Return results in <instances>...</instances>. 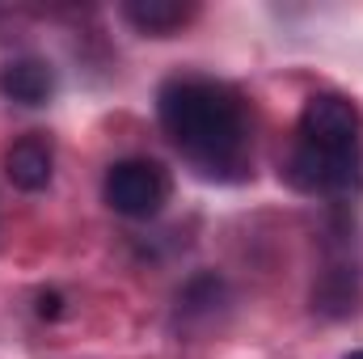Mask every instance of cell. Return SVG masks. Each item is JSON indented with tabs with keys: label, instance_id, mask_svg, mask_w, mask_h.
<instances>
[{
	"label": "cell",
	"instance_id": "1",
	"mask_svg": "<svg viewBox=\"0 0 363 359\" xmlns=\"http://www.w3.org/2000/svg\"><path fill=\"white\" fill-rule=\"evenodd\" d=\"M161 127L207 178H237L250 161V118L241 97L207 77H174L157 97Z\"/></svg>",
	"mask_w": 363,
	"mask_h": 359
},
{
	"label": "cell",
	"instance_id": "2",
	"mask_svg": "<svg viewBox=\"0 0 363 359\" xmlns=\"http://www.w3.org/2000/svg\"><path fill=\"white\" fill-rule=\"evenodd\" d=\"M287 182L304 194L347 199L363 182V123L359 110L338 93L308 97L296 144L287 157Z\"/></svg>",
	"mask_w": 363,
	"mask_h": 359
},
{
	"label": "cell",
	"instance_id": "3",
	"mask_svg": "<svg viewBox=\"0 0 363 359\" xmlns=\"http://www.w3.org/2000/svg\"><path fill=\"white\" fill-rule=\"evenodd\" d=\"M101 194L118 216L148 220L169 203V174L157 161H118V165H110Z\"/></svg>",
	"mask_w": 363,
	"mask_h": 359
},
{
	"label": "cell",
	"instance_id": "4",
	"mask_svg": "<svg viewBox=\"0 0 363 359\" xmlns=\"http://www.w3.org/2000/svg\"><path fill=\"white\" fill-rule=\"evenodd\" d=\"M55 89V77H51V64L38 60V55H21V60H9L0 68V93L17 106H43Z\"/></svg>",
	"mask_w": 363,
	"mask_h": 359
},
{
	"label": "cell",
	"instance_id": "5",
	"mask_svg": "<svg viewBox=\"0 0 363 359\" xmlns=\"http://www.w3.org/2000/svg\"><path fill=\"white\" fill-rule=\"evenodd\" d=\"M4 174H9V182L17 190H43L51 182V144L38 140V136L17 140L4 153Z\"/></svg>",
	"mask_w": 363,
	"mask_h": 359
},
{
	"label": "cell",
	"instance_id": "6",
	"mask_svg": "<svg viewBox=\"0 0 363 359\" xmlns=\"http://www.w3.org/2000/svg\"><path fill=\"white\" fill-rule=\"evenodd\" d=\"M313 309L325 313V317H347L359 309V275L347 263H334V267L321 270L317 287H313Z\"/></svg>",
	"mask_w": 363,
	"mask_h": 359
},
{
	"label": "cell",
	"instance_id": "7",
	"mask_svg": "<svg viewBox=\"0 0 363 359\" xmlns=\"http://www.w3.org/2000/svg\"><path fill=\"white\" fill-rule=\"evenodd\" d=\"M190 4H178V0H131L127 9H123V17L140 30V34H152V38H165V34H174L178 26L190 21Z\"/></svg>",
	"mask_w": 363,
	"mask_h": 359
},
{
	"label": "cell",
	"instance_id": "8",
	"mask_svg": "<svg viewBox=\"0 0 363 359\" xmlns=\"http://www.w3.org/2000/svg\"><path fill=\"white\" fill-rule=\"evenodd\" d=\"M224 279H216V275H199V279H190L186 287H182L178 296V313L186 321H194V317H216V309L224 304Z\"/></svg>",
	"mask_w": 363,
	"mask_h": 359
},
{
	"label": "cell",
	"instance_id": "9",
	"mask_svg": "<svg viewBox=\"0 0 363 359\" xmlns=\"http://www.w3.org/2000/svg\"><path fill=\"white\" fill-rule=\"evenodd\" d=\"M60 309H64L60 292H38V317H60Z\"/></svg>",
	"mask_w": 363,
	"mask_h": 359
},
{
	"label": "cell",
	"instance_id": "10",
	"mask_svg": "<svg viewBox=\"0 0 363 359\" xmlns=\"http://www.w3.org/2000/svg\"><path fill=\"white\" fill-rule=\"evenodd\" d=\"M347 359H363V351H355V355H347Z\"/></svg>",
	"mask_w": 363,
	"mask_h": 359
}]
</instances>
